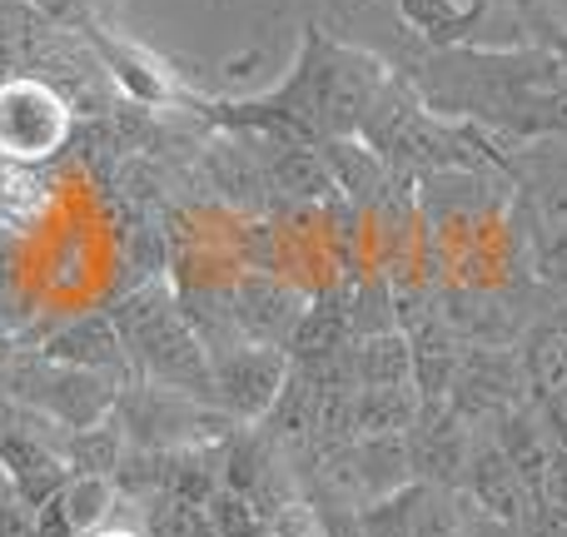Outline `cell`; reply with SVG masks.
Wrapping results in <instances>:
<instances>
[{"label":"cell","instance_id":"1","mask_svg":"<svg viewBox=\"0 0 567 537\" xmlns=\"http://www.w3.org/2000/svg\"><path fill=\"white\" fill-rule=\"evenodd\" d=\"M70 130V110L40 80H10L0 85V155L6 159H45L60 149Z\"/></svg>","mask_w":567,"mask_h":537},{"label":"cell","instance_id":"2","mask_svg":"<svg viewBox=\"0 0 567 537\" xmlns=\"http://www.w3.org/2000/svg\"><path fill=\"white\" fill-rule=\"evenodd\" d=\"M50 209L45 179H35L30 169H6L0 175V225L6 229H30L40 225Z\"/></svg>","mask_w":567,"mask_h":537},{"label":"cell","instance_id":"3","mask_svg":"<svg viewBox=\"0 0 567 537\" xmlns=\"http://www.w3.org/2000/svg\"><path fill=\"white\" fill-rule=\"evenodd\" d=\"M80 537H140V533H130V528H90V533H80Z\"/></svg>","mask_w":567,"mask_h":537}]
</instances>
